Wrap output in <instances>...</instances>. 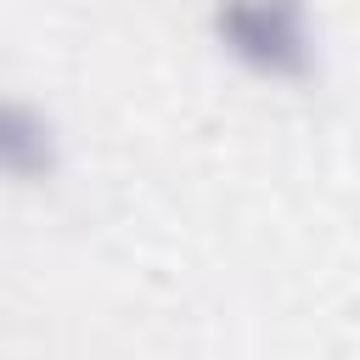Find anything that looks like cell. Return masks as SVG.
Listing matches in <instances>:
<instances>
[{
    "label": "cell",
    "instance_id": "1",
    "mask_svg": "<svg viewBox=\"0 0 360 360\" xmlns=\"http://www.w3.org/2000/svg\"><path fill=\"white\" fill-rule=\"evenodd\" d=\"M208 39L259 84H298L321 68V17L309 0H214Z\"/></svg>",
    "mask_w": 360,
    "mask_h": 360
},
{
    "label": "cell",
    "instance_id": "2",
    "mask_svg": "<svg viewBox=\"0 0 360 360\" xmlns=\"http://www.w3.org/2000/svg\"><path fill=\"white\" fill-rule=\"evenodd\" d=\"M62 174V129L56 118L17 96L0 90V186H51Z\"/></svg>",
    "mask_w": 360,
    "mask_h": 360
}]
</instances>
